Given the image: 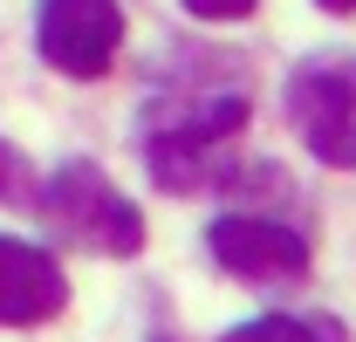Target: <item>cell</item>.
I'll return each instance as SVG.
<instances>
[{
    "mask_svg": "<svg viewBox=\"0 0 356 342\" xmlns=\"http://www.w3.org/2000/svg\"><path fill=\"white\" fill-rule=\"evenodd\" d=\"M62 308H69V274L55 267V254L0 233V329H35L55 322Z\"/></svg>",
    "mask_w": 356,
    "mask_h": 342,
    "instance_id": "8992f818",
    "label": "cell"
},
{
    "mask_svg": "<svg viewBox=\"0 0 356 342\" xmlns=\"http://www.w3.org/2000/svg\"><path fill=\"white\" fill-rule=\"evenodd\" d=\"M185 14H199V21H240V14H254V0H185Z\"/></svg>",
    "mask_w": 356,
    "mask_h": 342,
    "instance_id": "9c48e42d",
    "label": "cell"
},
{
    "mask_svg": "<svg viewBox=\"0 0 356 342\" xmlns=\"http://www.w3.org/2000/svg\"><path fill=\"white\" fill-rule=\"evenodd\" d=\"M288 117L302 130L322 165L350 171L356 165V62L350 55H329V62H309L288 76Z\"/></svg>",
    "mask_w": 356,
    "mask_h": 342,
    "instance_id": "3957f363",
    "label": "cell"
},
{
    "mask_svg": "<svg viewBox=\"0 0 356 342\" xmlns=\"http://www.w3.org/2000/svg\"><path fill=\"white\" fill-rule=\"evenodd\" d=\"M226 342H343V329L322 315H261V322L226 329Z\"/></svg>",
    "mask_w": 356,
    "mask_h": 342,
    "instance_id": "52a82bcc",
    "label": "cell"
},
{
    "mask_svg": "<svg viewBox=\"0 0 356 342\" xmlns=\"http://www.w3.org/2000/svg\"><path fill=\"white\" fill-rule=\"evenodd\" d=\"M315 7H329V14H356V0H315Z\"/></svg>",
    "mask_w": 356,
    "mask_h": 342,
    "instance_id": "30bf717a",
    "label": "cell"
},
{
    "mask_svg": "<svg viewBox=\"0 0 356 342\" xmlns=\"http://www.w3.org/2000/svg\"><path fill=\"white\" fill-rule=\"evenodd\" d=\"M35 206L48 213V226H55L62 240H76L89 254L131 260L137 247H144V213H137L96 165H62L42 192H35Z\"/></svg>",
    "mask_w": 356,
    "mask_h": 342,
    "instance_id": "6da1fadb",
    "label": "cell"
},
{
    "mask_svg": "<svg viewBox=\"0 0 356 342\" xmlns=\"http://www.w3.org/2000/svg\"><path fill=\"white\" fill-rule=\"evenodd\" d=\"M247 124V96H185V103H158L151 110V124H144V158H151V178L158 185H172V192H185L192 178H199V165H206V151L213 144H226L233 130Z\"/></svg>",
    "mask_w": 356,
    "mask_h": 342,
    "instance_id": "7a4b0ae2",
    "label": "cell"
},
{
    "mask_svg": "<svg viewBox=\"0 0 356 342\" xmlns=\"http://www.w3.org/2000/svg\"><path fill=\"white\" fill-rule=\"evenodd\" d=\"M35 48L62 76H103L124 48V7L117 0H42L35 14Z\"/></svg>",
    "mask_w": 356,
    "mask_h": 342,
    "instance_id": "277c9868",
    "label": "cell"
},
{
    "mask_svg": "<svg viewBox=\"0 0 356 342\" xmlns=\"http://www.w3.org/2000/svg\"><path fill=\"white\" fill-rule=\"evenodd\" d=\"M35 192H42V185H35L28 158H21V151L0 137V206H35Z\"/></svg>",
    "mask_w": 356,
    "mask_h": 342,
    "instance_id": "ba28073f",
    "label": "cell"
},
{
    "mask_svg": "<svg viewBox=\"0 0 356 342\" xmlns=\"http://www.w3.org/2000/svg\"><path fill=\"white\" fill-rule=\"evenodd\" d=\"M206 254L220 260L226 274H240V281H295V274H309V240L295 226L247 219V213L213 219L206 226Z\"/></svg>",
    "mask_w": 356,
    "mask_h": 342,
    "instance_id": "5b68a950",
    "label": "cell"
}]
</instances>
